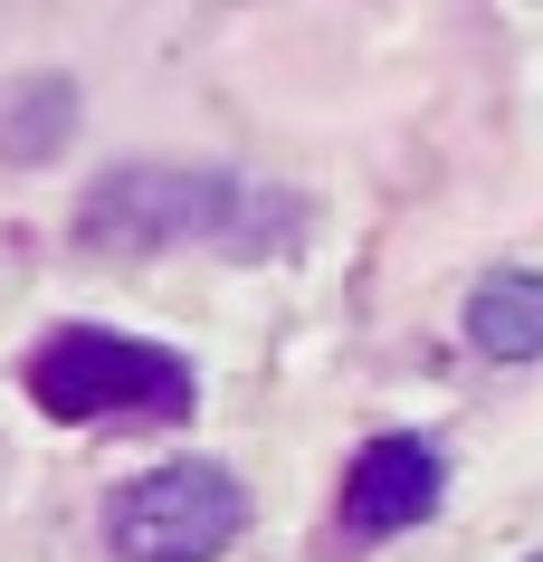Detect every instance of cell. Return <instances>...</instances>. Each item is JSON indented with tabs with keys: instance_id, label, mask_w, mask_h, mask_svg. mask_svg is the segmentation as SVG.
<instances>
[{
	"instance_id": "cell-1",
	"label": "cell",
	"mask_w": 543,
	"mask_h": 562,
	"mask_svg": "<svg viewBox=\"0 0 543 562\" xmlns=\"http://www.w3.org/2000/svg\"><path fill=\"white\" fill-rule=\"evenodd\" d=\"M87 248H172V238H219V248H286L296 201L239 191L229 172H181V162H134L105 172L77 210Z\"/></svg>"
},
{
	"instance_id": "cell-2",
	"label": "cell",
	"mask_w": 543,
	"mask_h": 562,
	"mask_svg": "<svg viewBox=\"0 0 543 562\" xmlns=\"http://www.w3.org/2000/svg\"><path fill=\"white\" fill-rule=\"evenodd\" d=\"M30 401L48 419H105V411L181 419L191 411V362L162 353V344H134V334H105V325H67L30 353Z\"/></svg>"
},
{
	"instance_id": "cell-3",
	"label": "cell",
	"mask_w": 543,
	"mask_h": 562,
	"mask_svg": "<svg viewBox=\"0 0 543 562\" xmlns=\"http://www.w3.org/2000/svg\"><path fill=\"white\" fill-rule=\"evenodd\" d=\"M239 533H248V486L229 468H201V458L134 476V486L105 505L115 562H219Z\"/></svg>"
},
{
	"instance_id": "cell-4",
	"label": "cell",
	"mask_w": 543,
	"mask_h": 562,
	"mask_svg": "<svg viewBox=\"0 0 543 562\" xmlns=\"http://www.w3.org/2000/svg\"><path fill=\"white\" fill-rule=\"evenodd\" d=\"M439 496H449V458L420 429H382V439H362L353 476H343V525L382 543V533H410L420 515H439Z\"/></svg>"
},
{
	"instance_id": "cell-5",
	"label": "cell",
	"mask_w": 543,
	"mask_h": 562,
	"mask_svg": "<svg viewBox=\"0 0 543 562\" xmlns=\"http://www.w3.org/2000/svg\"><path fill=\"white\" fill-rule=\"evenodd\" d=\"M467 344L486 362H543V267H496V277H477Z\"/></svg>"
},
{
	"instance_id": "cell-6",
	"label": "cell",
	"mask_w": 543,
	"mask_h": 562,
	"mask_svg": "<svg viewBox=\"0 0 543 562\" xmlns=\"http://www.w3.org/2000/svg\"><path fill=\"white\" fill-rule=\"evenodd\" d=\"M534 562H543V553H534Z\"/></svg>"
}]
</instances>
